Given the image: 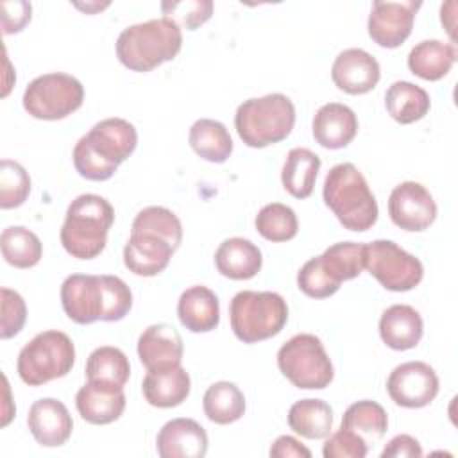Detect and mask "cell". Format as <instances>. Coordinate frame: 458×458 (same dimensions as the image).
Listing matches in <instances>:
<instances>
[{
    "mask_svg": "<svg viewBox=\"0 0 458 458\" xmlns=\"http://www.w3.org/2000/svg\"><path fill=\"white\" fill-rule=\"evenodd\" d=\"M0 249L4 259L16 268H30L43 256L41 240L23 225H9L2 231Z\"/></svg>",
    "mask_w": 458,
    "mask_h": 458,
    "instance_id": "cell-33",
    "label": "cell"
},
{
    "mask_svg": "<svg viewBox=\"0 0 458 458\" xmlns=\"http://www.w3.org/2000/svg\"><path fill=\"white\" fill-rule=\"evenodd\" d=\"M277 367L293 386L302 390H324L335 377L322 340L311 333H299L286 340L277 351Z\"/></svg>",
    "mask_w": 458,
    "mask_h": 458,
    "instance_id": "cell-9",
    "label": "cell"
},
{
    "mask_svg": "<svg viewBox=\"0 0 458 458\" xmlns=\"http://www.w3.org/2000/svg\"><path fill=\"white\" fill-rule=\"evenodd\" d=\"M263 265V256L258 245L247 238L233 236L224 240L215 252L216 270L229 279L247 281L252 279Z\"/></svg>",
    "mask_w": 458,
    "mask_h": 458,
    "instance_id": "cell-25",
    "label": "cell"
},
{
    "mask_svg": "<svg viewBox=\"0 0 458 458\" xmlns=\"http://www.w3.org/2000/svg\"><path fill=\"white\" fill-rule=\"evenodd\" d=\"M369 444L351 429L340 428L324 444V458H365Z\"/></svg>",
    "mask_w": 458,
    "mask_h": 458,
    "instance_id": "cell-42",
    "label": "cell"
},
{
    "mask_svg": "<svg viewBox=\"0 0 458 458\" xmlns=\"http://www.w3.org/2000/svg\"><path fill=\"white\" fill-rule=\"evenodd\" d=\"M206 417L220 426L240 420L245 413V395L231 381L213 383L202 399Z\"/></svg>",
    "mask_w": 458,
    "mask_h": 458,
    "instance_id": "cell-31",
    "label": "cell"
},
{
    "mask_svg": "<svg viewBox=\"0 0 458 458\" xmlns=\"http://www.w3.org/2000/svg\"><path fill=\"white\" fill-rule=\"evenodd\" d=\"M127 399L123 386H116L102 381H88L79 388L75 395V406L79 415L97 426L111 424L118 420L125 410Z\"/></svg>",
    "mask_w": 458,
    "mask_h": 458,
    "instance_id": "cell-17",
    "label": "cell"
},
{
    "mask_svg": "<svg viewBox=\"0 0 458 458\" xmlns=\"http://www.w3.org/2000/svg\"><path fill=\"white\" fill-rule=\"evenodd\" d=\"M182 352V338L170 324H152L138 338V358L147 370L177 367Z\"/></svg>",
    "mask_w": 458,
    "mask_h": 458,
    "instance_id": "cell-19",
    "label": "cell"
},
{
    "mask_svg": "<svg viewBox=\"0 0 458 458\" xmlns=\"http://www.w3.org/2000/svg\"><path fill=\"white\" fill-rule=\"evenodd\" d=\"M231 329L243 344H258L283 331L288 320V304L276 292H238L229 304Z\"/></svg>",
    "mask_w": 458,
    "mask_h": 458,
    "instance_id": "cell-7",
    "label": "cell"
},
{
    "mask_svg": "<svg viewBox=\"0 0 458 458\" xmlns=\"http://www.w3.org/2000/svg\"><path fill=\"white\" fill-rule=\"evenodd\" d=\"M175 249L161 236L152 233H131L123 247V265L136 276L152 277L161 274Z\"/></svg>",
    "mask_w": 458,
    "mask_h": 458,
    "instance_id": "cell-20",
    "label": "cell"
},
{
    "mask_svg": "<svg viewBox=\"0 0 458 458\" xmlns=\"http://www.w3.org/2000/svg\"><path fill=\"white\" fill-rule=\"evenodd\" d=\"M61 304L77 324L118 322L132 308V293L118 276L72 274L61 284Z\"/></svg>",
    "mask_w": 458,
    "mask_h": 458,
    "instance_id": "cell-1",
    "label": "cell"
},
{
    "mask_svg": "<svg viewBox=\"0 0 458 458\" xmlns=\"http://www.w3.org/2000/svg\"><path fill=\"white\" fill-rule=\"evenodd\" d=\"M388 215L399 229L420 233L435 222L437 202L426 186L415 181H404L390 191Z\"/></svg>",
    "mask_w": 458,
    "mask_h": 458,
    "instance_id": "cell-14",
    "label": "cell"
},
{
    "mask_svg": "<svg viewBox=\"0 0 458 458\" xmlns=\"http://www.w3.org/2000/svg\"><path fill=\"white\" fill-rule=\"evenodd\" d=\"M424 333L420 313L408 304H392L379 318V336L394 351L417 347Z\"/></svg>",
    "mask_w": 458,
    "mask_h": 458,
    "instance_id": "cell-22",
    "label": "cell"
},
{
    "mask_svg": "<svg viewBox=\"0 0 458 458\" xmlns=\"http://www.w3.org/2000/svg\"><path fill=\"white\" fill-rule=\"evenodd\" d=\"M385 107L397 123L408 125L428 114L431 100L424 88L408 81H395L385 93Z\"/></svg>",
    "mask_w": 458,
    "mask_h": 458,
    "instance_id": "cell-28",
    "label": "cell"
},
{
    "mask_svg": "<svg viewBox=\"0 0 458 458\" xmlns=\"http://www.w3.org/2000/svg\"><path fill=\"white\" fill-rule=\"evenodd\" d=\"M320 263L327 276L342 284L354 279L365 268V243L361 242H338L320 254Z\"/></svg>",
    "mask_w": 458,
    "mask_h": 458,
    "instance_id": "cell-34",
    "label": "cell"
},
{
    "mask_svg": "<svg viewBox=\"0 0 458 458\" xmlns=\"http://www.w3.org/2000/svg\"><path fill=\"white\" fill-rule=\"evenodd\" d=\"M340 428L354 431L370 445L379 438H383V435L386 433L388 417L381 404L370 399H363V401L352 403L345 410Z\"/></svg>",
    "mask_w": 458,
    "mask_h": 458,
    "instance_id": "cell-32",
    "label": "cell"
},
{
    "mask_svg": "<svg viewBox=\"0 0 458 458\" xmlns=\"http://www.w3.org/2000/svg\"><path fill=\"white\" fill-rule=\"evenodd\" d=\"M136 127L125 118L97 122L73 147V166L88 181H107L136 150Z\"/></svg>",
    "mask_w": 458,
    "mask_h": 458,
    "instance_id": "cell-2",
    "label": "cell"
},
{
    "mask_svg": "<svg viewBox=\"0 0 458 458\" xmlns=\"http://www.w3.org/2000/svg\"><path fill=\"white\" fill-rule=\"evenodd\" d=\"M2 322H0V336L2 340L16 336L27 320V306L23 297L11 290V288H2Z\"/></svg>",
    "mask_w": 458,
    "mask_h": 458,
    "instance_id": "cell-41",
    "label": "cell"
},
{
    "mask_svg": "<svg viewBox=\"0 0 458 458\" xmlns=\"http://www.w3.org/2000/svg\"><path fill=\"white\" fill-rule=\"evenodd\" d=\"M320 165L322 161L313 150L304 147L292 148L281 172L283 188L295 199H308L313 193Z\"/></svg>",
    "mask_w": 458,
    "mask_h": 458,
    "instance_id": "cell-27",
    "label": "cell"
},
{
    "mask_svg": "<svg viewBox=\"0 0 458 458\" xmlns=\"http://www.w3.org/2000/svg\"><path fill=\"white\" fill-rule=\"evenodd\" d=\"M422 447L411 435L394 437L381 451V458H420Z\"/></svg>",
    "mask_w": 458,
    "mask_h": 458,
    "instance_id": "cell-44",
    "label": "cell"
},
{
    "mask_svg": "<svg viewBox=\"0 0 458 458\" xmlns=\"http://www.w3.org/2000/svg\"><path fill=\"white\" fill-rule=\"evenodd\" d=\"M188 141L193 152L209 163H225L233 154L231 134L218 120H195L190 127Z\"/></svg>",
    "mask_w": 458,
    "mask_h": 458,
    "instance_id": "cell-29",
    "label": "cell"
},
{
    "mask_svg": "<svg viewBox=\"0 0 458 458\" xmlns=\"http://www.w3.org/2000/svg\"><path fill=\"white\" fill-rule=\"evenodd\" d=\"M272 458H311V451L290 435H281L270 447Z\"/></svg>",
    "mask_w": 458,
    "mask_h": 458,
    "instance_id": "cell-45",
    "label": "cell"
},
{
    "mask_svg": "<svg viewBox=\"0 0 458 458\" xmlns=\"http://www.w3.org/2000/svg\"><path fill=\"white\" fill-rule=\"evenodd\" d=\"M299 290L311 299H326L338 292L340 284L333 281L320 263V256L308 259L297 274Z\"/></svg>",
    "mask_w": 458,
    "mask_h": 458,
    "instance_id": "cell-40",
    "label": "cell"
},
{
    "mask_svg": "<svg viewBox=\"0 0 458 458\" xmlns=\"http://www.w3.org/2000/svg\"><path fill=\"white\" fill-rule=\"evenodd\" d=\"M331 79L340 91L349 95H363L377 86L381 68L377 59L367 50L345 48L333 61Z\"/></svg>",
    "mask_w": 458,
    "mask_h": 458,
    "instance_id": "cell-15",
    "label": "cell"
},
{
    "mask_svg": "<svg viewBox=\"0 0 458 458\" xmlns=\"http://www.w3.org/2000/svg\"><path fill=\"white\" fill-rule=\"evenodd\" d=\"M114 209L97 193H82L72 200L59 233L64 250L77 259L97 258L107 243Z\"/></svg>",
    "mask_w": 458,
    "mask_h": 458,
    "instance_id": "cell-4",
    "label": "cell"
},
{
    "mask_svg": "<svg viewBox=\"0 0 458 458\" xmlns=\"http://www.w3.org/2000/svg\"><path fill=\"white\" fill-rule=\"evenodd\" d=\"M131 233L157 234L165 238L175 250L182 242V224L179 216L163 206H148L138 211L132 220Z\"/></svg>",
    "mask_w": 458,
    "mask_h": 458,
    "instance_id": "cell-37",
    "label": "cell"
},
{
    "mask_svg": "<svg viewBox=\"0 0 458 458\" xmlns=\"http://www.w3.org/2000/svg\"><path fill=\"white\" fill-rule=\"evenodd\" d=\"M288 426L308 440L327 438L333 428V410L322 399H301L288 410Z\"/></svg>",
    "mask_w": 458,
    "mask_h": 458,
    "instance_id": "cell-30",
    "label": "cell"
},
{
    "mask_svg": "<svg viewBox=\"0 0 458 458\" xmlns=\"http://www.w3.org/2000/svg\"><path fill=\"white\" fill-rule=\"evenodd\" d=\"M256 229L268 242H288L295 238L299 231V220L295 211L281 202H270L263 206L256 215Z\"/></svg>",
    "mask_w": 458,
    "mask_h": 458,
    "instance_id": "cell-36",
    "label": "cell"
},
{
    "mask_svg": "<svg viewBox=\"0 0 458 458\" xmlns=\"http://www.w3.org/2000/svg\"><path fill=\"white\" fill-rule=\"evenodd\" d=\"M156 449L161 458H202L208 453V433L193 419H172L159 429Z\"/></svg>",
    "mask_w": 458,
    "mask_h": 458,
    "instance_id": "cell-18",
    "label": "cell"
},
{
    "mask_svg": "<svg viewBox=\"0 0 458 458\" xmlns=\"http://www.w3.org/2000/svg\"><path fill=\"white\" fill-rule=\"evenodd\" d=\"M177 317L191 333L213 331L220 322L218 297L208 286H190L179 297Z\"/></svg>",
    "mask_w": 458,
    "mask_h": 458,
    "instance_id": "cell-24",
    "label": "cell"
},
{
    "mask_svg": "<svg viewBox=\"0 0 458 458\" xmlns=\"http://www.w3.org/2000/svg\"><path fill=\"white\" fill-rule=\"evenodd\" d=\"M211 0H181V2H163L161 11L166 20L174 21L179 29L195 30L206 23L213 14Z\"/></svg>",
    "mask_w": 458,
    "mask_h": 458,
    "instance_id": "cell-39",
    "label": "cell"
},
{
    "mask_svg": "<svg viewBox=\"0 0 458 458\" xmlns=\"http://www.w3.org/2000/svg\"><path fill=\"white\" fill-rule=\"evenodd\" d=\"M75 363L72 338L57 329L38 333L18 354L16 370L29 386H39L52 379L64 377Z\"/></svg>",
    "mask_w": 458,
    "mask_h": 458,
    "instance_id": "cell-8",
    "label": "cell"
},
{
    "mask_svg": "<svg viewBox=\"0 0 458 458\" xmlns=\"http://www.w3.org/2000/svg\"><path fill=\"white\" fill-rule=\"evenodd\" d=\"M420 0L372 2V9L367 21L370 39L383 48L401 47L411 34L415 14L420 9Z\"/></svg>",
    "mask_w": 458,
    "mask_h": 458,
    "instance_id": "cell-13",
    "label": "cell"
},
{
    "mask_svg": "<svg viewBox=\"0 0 458 458\" xmlns=\"http://www.w3.org/2000/svg\"><path fill=\"white\" fill-rule=\"evenodd\" d=\"M295 125V106L283 93H268L242 102L234 114L240 140L250 148H265L286 140Z\"/></svg>",
    "mask_w": 458,
    "mask_h": 458,
    "instance_id": "cell-6",
    "label": "cell"
},
{
    "mask_svg": "<svg viewBox=\"0 0 458 458\" xmlns=\"http://www.w3.org/2000/svg\"><path fill=\"white\" fill-rule=\"evenodd\" d=\"M27 426L34 440L43 447L63 445L73 431V420L68 408L54 397H41L32 403L27 415Z\"/></svg>",
    "mask_w": 458,
    "mask_h": 458,
    "instance_id": "cell-16",
    "label": "cell"
},
{
    "mask_svg": "<svg viewBox=\"0 0 458 458\" xmlns=\"http://www.w3.org/2000/svg\"><path fill=\"white\" fill-rule=\"evenodd\" d=\"M30 193L29 172L13 159L0 163V208L13 209L21 206Z\"/></svg>",
    "mask_w": 458,
    "mask_h": 458,
    "instance_id": "cell-38",
    "label": "cell"
},
{
    "mask_svg": "<svg viewBox=\"0 0 458 458\" xmlns=\"http://www.w3.org/2000/svg\"><path fill=\"white\" fill-rule=\"evenodd\" d=\"M440 388L435 369L424 361H406L397 365L388 379L390 399L403 408H424L431 404Z\"/></svg>",
    "mask_w": 458,
    "mask_h": 458,
    "instance_id": "cell-12",
    "label": "cell"
},
{
    "mask_svg": "<svg viewBox=\"0 0 458 458\" xmlns=\"http://www.w3.org/2000/svg\"><path fill=\"white\" fill-rule=\"evenodd\" d=\"M365 268L390 292L413 290L424 277L420 259L392 240L365 243Z\"/></svg>",
    "mask_w": 458,
    "mask_h": 458,
    "instance_id": "cell-11",
    "label": "cell"
},
{
    "mask_svg": "<svg viewBox=\"0 0 458 458\" xmlns=\"http://www.w3.org/2000/svg\"><path fill=\"white\" fill-rule=\"evenodd\" d=\"M191 390V379L181 365L148 370L141 383V394L150 406L174 408L186 401Z\"/></svg>",
    "mask_w": 458,
    "mask_h": 458,
    "instance_id": "cell-23",
    "label": "cell"
},
{
    "mask_svg": "<svg viewBox=\"0 0 458 458\" xmlns=\"http://www.w3.org/2000/svg\"><path fill=\"white\" fill-rule=\"evenodd\" d=\"M0 9H2V30L5 36L23 30V27L30 21V16H32V5L25 0L2 2Z\"/></svg>",
    "mask_w": 458,
    "mask_h": 458,
    "instance_id": "cell-43",
    "label": "cell"
},
{
    "mask_svg": "<svg viewBox=\"0 0 458 458\" xmlns=\"http://www.w3.org/2000/svg\"><path fill=\"white\" fill-rule=\"evenodd\" d=\"M322 199L349 231L365 233L377 222L376 197L363 174L352 163H338L327 172Z\"/></svg>",
    "mask_w": 458,
    "mask_h": 458,
    "instance_id": "cell-3",
    "label": "cell"
},
{
    "mask_svg": "<svg viewBox=\"0 0 458 458\" xmlns=\"http://www.w3.org/2000/svg\"><path fill=\"white\" fill-rule=\"evenodd\" d=\"M23 109L38 120H63L84 102V86L70 73H43L23 91Z\"/></svg>",
    "mask_w": 458,
    "mask_h": 458,
    "instance_id": "cell-10",
    "label": "cell"
},
{
    "mask_svg": "<svg viewBox=\"0 0 458 458\" xmlns=\"http://www.w3.org/2000/svg\"><path fill=\"white\" fill-rule=\"evenodd\" d=\"M311 132L315 141L324 148H345L358 134L356 113L340 102L324 104L313 116Z\"/></svg>",
    "mask_w": 458,
    "mask_h": 458,
    "instance_id": "cell-21",
    "label": "cell"
},
{
    "mask_svg": "<svg viewBox=\"0 0 458 458\" xmlns=\"http://www.w3.org/2000/svg\"><path fill=\"white\" fill-rule=\"evenodd\" d=\"M456 63V48L440 39H424L408 54V68L424 81H440Z\"/></svg>",
    "mask_w": 458,
    "mask_h": 458,
    "instance_id": "cell-26",
    "label": "cell"
},
{
    "mask_svg": "<svg viewBox=\"0 0 458 458\" xmlns=\"http://www.w3.org/2000/svg\"><path fill=\"white\" fill-rule=\"evenodd\" d=\"M131 365L125 352L113 345L97 347L86 361L88 381H102L123 386L129 381Z\"/></svg>",
    "mask_w": 458,
    "mask_h": 458,
    "instance_id": "cell-35",
    "label": "cell"
},
{
    "mask_svg": "<svg viewBox=\"0 0 458 458\" xmlns=\"http://www.w3.org/2000/svg\"><path fill=\"white\" fill-rule=\"evenodd\" d=\"M181 47V29L166 18H156L123 29L116 39V57L125 68L145 73L172 61Z\"/></svg>",
    "mask_w": 458,
    "mask_h": 458,
    "instance_id": "cell-5",
    "label": "cell"
}]
</instances>
